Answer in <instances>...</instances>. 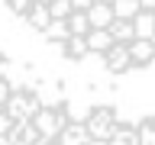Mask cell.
Instances as JSON below:
<instances>
[{
  "mask_svg": "<svg viewBox=\"0 0 155 145\" xmlns=\"http://www.w3.org/2000/svg\"><path fill=\"white\" fill-rule=\"evenodd\" d=\"M87 132H91V142H110V132H113V113L110 110H94L87 116Z\"/></svg>",
  "mask_w": 155,
  "mask_h": 145,
  "instance_id": "6da1fadb",
  "label": "cell"
},
{
  "mask_svg": "<svg viewBox=\"0 0 155 145\" xmlns=\"http://www.w3.org/2000/svg\"><path fill=\"white\" fill-rule=\"evenodd\" d=\"M29 123L39 129V135H42V142H48L52 135L65 126V116H58L55 110H36V113L29 116Z\"/></svg>",
  "mask_w": 155,
  "mask_h": 145,
  "instance_id": "7a4b0ae2",
  "label": "cell"
},
{
  "mask_svg": "<svg viewBox=\"0 0 155 145\" xmlns=\"http://www.w3.org/2000/svg\"><path fill=\"white\" fill-rule=\"evenodd\" d=\"M55 135H58L61 145H84V142H91V132H87L84 123H65Z\"/></svg>",
  "mask_w": 155,
  "mask_h": 145,
  "instance_id": "3957f363",
  "label": "cell"
},
{
  "mask_svg": "<svg viewBox=\"0 0 155 145\" xmlns=\"http://www.w3.org/2000/svg\"><path fill=\"white\" fill-rule=\"evenodd\" d=\"M104 55H107V68H110L113 74H123L126 68L133 65V61H129V52H126V42H113Z\"/></svg>",
  "mask_w": 155,
  "mask_h": 145,
  "instance_id": "277c9868",
  "label": "cell"
},
{
  "mask_svg": "<svg viewBox=\"0 0 155 145\" xmlns=\"http://www.w3.org/2000/svg\"><path fill=\"white\" fill-rule=\"evenodd\" d=\"M126 52H129V61L133 65H149L155 58V48H152L149 39H129L126 42Z\"/></svg>",
  "mask_w": 155,
  "mask_h": 145,
  "instance_id": "5b68a950",
  "label": "cell"
},
{
  "mask_svg": "<svg viewBox=\"0 0 155 145\" xmlns=\"http://www.w3.org/2000/svg\"><path fill=\"white\" fill-rule=\"evenodd\" d=\"M84 13H87V23H91V29H104V26H110V19H113V10H110V3H91Z\"/></svg>",
  "mask_w": 155,
  "mask_h": 145,
  "instance_id": "8992f818",
  "label": "cell"
},
{
  "mask_svg": "<svg viewBox=\"0 0 155 145\" xmlns=\"http://www.w3.org/2000/svg\"><path fill=\"white\" fill-rule=\"evenodd\" d=\"M84 39H87V52H100V55L113 45V36L107 32V26H104V29H87Z\"/></svg>",
  "mask_w": 155,
  "mask_h": 145,
  "instance_id": "52a82bcc",
  "label": "cell"
},
{
  "mask_svg": "<svg viewBox=\"0 0 155 145\" xmlns=\"http://www.w3.org/2000/svg\"><path fill=\"white\" fill-rule=\"evenodd\" d=\"M133 32L136 39H149L155 32V16H152V10H139L133 16Z\"/></svg>",
  "mask_w": 155,
  "mask_h": 145,
  "instance_id": "ba28073f",
  "label": "cell"
},
{
  "mask_svg": "<svg viewBox=\"0 0 155 145\" xmlns=\"http://www.w3.org/2000/svg\"><path fill=\"white\" fill-rule=\"evenodd\" d=\"M23 16H26V23H29L32 29H39V32H42V29H45V23L52 19V16H48V7H45V3H36V0L29 3V10L23 13Z\"/></svg>",
  "mask_w": 155,
  "mask_h": 145,
  "instance_id": "9c48e42d",
  "label": "cell"
},
{
  "mask_svg": "<svg viewBox=\"0 0 155 145\" xmlns=\"http://www.w3.org/2000/svg\"><path fill=\"white\" fill-rule=\"evenodd\" d=\"M107 32L113 36V42H129V39H136L133 32V19H110V26H107Z\"/></svg>",
  "mask_w": 155,
  "mask_h": 145,
  "instance_id": "30bf717a",
  "label": "cell"
},
{
  "mask_svg": "<svg viewBox=\"0 0 155 145\" xmlns=\"http://www.w3.org/2000/svg\"><path fill=\"white\" fill-rule=\"evenodd\" d=\"M136 142H139L136 126H113V132H110V145H136Z\"/></svg>",
  "mask_w": 155,
  "mask_h": 145,
  "instance_id": "8fae6325",
  "label": "cell"
},
{
  "mask_svg": "<svg viewBox=\"0 0 155 145\" xmlns=\"http://www.w3.org/2000/svg\"><path fill=\"white\" fill-rule=\"evenodd\" d=\"M65 23H68V32L71 36H84L87 29H91V23H87V13L84 10H71L65 16Z\"/></svg>",
  "mask_w": 155,
  "mask_h": 145,
  "instance_id": "7c38bea8",
  "label": "cell"
},
{
  "mask_svg": "<svg viewBox=\"0 0 155 145\" xmlns=\"http://www.w3.org/2000/svg\"><path fill=\"white\" fill-rule=\"evenodd\" d=\"M42 36H45L48 42H65L71 32H68V23H65V19H48L45 29H42Z\"/></svg>",
  "mask_w": 155,
  "mask_h": 145,
  "instance_id": "4fadbf2b",
  "label": "cell"
},
{
  "mask_svg": "<svg viewBox=\"0 0 155 145\" xmlns=\"http://www.w3.org/2000/svg\"><path fill=\"white\" fill-rule=\"evenodd\" d=\"M110 10L116 19H133L142 7H139V0H110Z\"/></svg>",
  "mask_w": 155,
  "mask_h": 145,
  "instance_id": "5bb4252c",
  "label": "cell"
},
{
  "mask_svg": "<svg viewBox=\"0 0 155 145\" xmlns=\"http://www.w3.org/2000/svg\"><path fill=\"white\" fill-rule=\"evenodd\" d=\"M65 48H68V58H71V61H81V58L91 55V52H87V39H84V36H68V39H65Z\"/></svg>",
  "mask_w": 155,
  "mask_h": 145,
  "instance_id": "9a60e30c",
  "label": "cell"
},
{
  "mask_svg": "<svg viewBox=\"0 0 155 145\" xmlns=\"http://www.w3.org/2000/svg\"><path fill=\"white\" fill-rule=\"evenodd\" d=\"M45 7H48V16L52 19H65L68 13H71V3H68V0H48Z\"/></svg>",
  "mask_w": 155,
  "mask_h": 145,
  "instance_id": "2e32d148",
  "label": "cell"
},
{
  "mask_svg": "<svg viewBox=\"0 0 155 145\" xmlns=\"http://www.w3.org/2000/svg\"><path fill=\"white\" fill-rule=\"evenodd\" d=\"M139 132V142L142 145H155V123L149 119V123H142V129H136Z\"/></svg>",
  "mask_w": 155,
  "mask_h": 145,
  "instance_id": "e0dca14e",
  "label": "cell"
},
{
  "mask_svg": "<svg viewBox=\"0 0 155 145\" xmlns=\"http://www.w3.org/2000/svg\"><path fill=\"white\" fill-rule=\"evenodd\" d=\"M29 3H32V0H7V10L16 13V16H23V13L29 10Z\"/></svg>",
  "mask_w": 155,
  "mask_h": 145,
  "instance_id": "ac0fdd59",
  "label": "cell"
},
{
  "mask_svg": "<svg viewBox=\"0 0 155 145\" xmlns=\"http://www.w3.org/2000/svg\"><path fill=\"white\" fill-rule=\"evenodd\" d=\"M68 3H71V10H87L94 0H68Z\"/></svg>",
  "mask_w": 155,
  "mask_h": 145,
  "instance_id": "d6986e66",
  "label": "cell"
},
{
  "mask_svg": "<svg viewBox=\"0 0 155 145\" xmlns=\"http://www.w3.org/2000/svg\"><path fill=\"white\" fill-rule=\"evenodd\" d=\"M10 97V90H7V84H3V81H0V103H3V100H7Z\"/></svg>",
  "mask_w": 155,
  "mask_h": 145,
  "instance_id": "ffe728a7",
  "label": "cell"
},
{
  "mask_svg": "<svg viewBox=\"0 0 155 145\" xmlns=\"http://www.w3.org/2000/svg\"><path fill=\"white\" fill-rule=\"evenodd\" d=\"M139 7L142 10H155V0H139Z\"/></svg>",
  "mask_w": 155,
  "mask_h": 145,
  "instance_id": "44dd1931",
  "label": "cell"
},
{
  "mask_svg": "<svg viewBox=\"0 0 155 145\" xmlns=\"http://www.w3.org/2000/svg\"><path fill=\"white\" fill-rule=\"evenodd\" d=\"M149 42H152V48H155V32H152V36H149Z\"/></svg>",
  "mask_w": 155,
  "mask_h": 145,
  "instance_id": "7402d4cb",
  "label": "cell"
},
{
  "mask_svg": "<svg viewBox=\"0 0 155 145\" xmlns=\"http://www.w3.org/2000/svg\"><path fill=\"white\" fill-rule=\"evenodd\" d=\"M94 3H110V0H94Z\"/></svg>",
  "mask_w": 155,
  "mask_h": 145,
  "instance_id": "603a6c76",
  "label": "cell"
},
{
  "mask_svg": "<svg viewBox=\"0 0 155 145\" xmlns=\"http://www.w3.org/2000/svg\"><path fill=\"white\" fill-rule=\"evenodd\" d=\"M36 3H48V0H36Z\"/></svg>",
  "mask_w": 155,
  "mask_h": 145,
  "instance_id": "cb8c5ba5",
  "label": "cell"
},
{
  "mask_svg": "<svg viewBox=\"0 0 155 145\" xmlns=\"http://www.w3.org/2000/svg\"><path fill=\"white\" fill-rule=\"evenodd\" d=\"M152 16H155V10H152Z\"/></svg>",
  "mask_w": 155,
  "mask_h": 145,
  "instance_id": "d4e9b609",
  "label": "cell"
}]
</instances>
